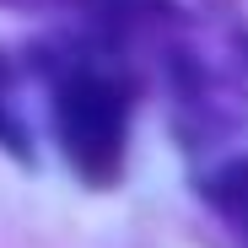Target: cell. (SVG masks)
Returning a JSON list of instances; mask_svg holds the SVG:
<instances>
[{
  "label": "cell",
  "instance_id": "cell-1",
  "mask_svg": "<svg viewBox=\"0 0 248 248\" xmlns=\"http://www.w3.org/2000/svg\"><path fill=\"white\" fill-rule=\"evenodd\" d=\"M124 92L103 76H70L54 92V130L70 168L87 184H108L124 162Z\"/></svg>",
  "mask_w": 248,
  "mask_h": 248
},
{
  "label": "cell",
  "instance_id": "cell-2",
  "mask_svg": "<svg viewBox=\"0 0 248 248\" xmlns=\"http://www.w3.org/2000/svg\"><path fill=\"white\" fill-rule=\"evenodd\" d=\"M211 205L237 227V237L248 243V162H232L211 178Z\"/></svg>",
  "mask_w": 248,
  "mask_h": 248
},
{
  "label": "cell",
  "instance_id": "cell-3",
  "mask_svg": "<svg viewBox=\"0 0 248 248\" xmlns=\"http://www.w3.org/2000/svg\"><path fill=\"white\" fill-rule=\"evenodd\" d=\"M0 92H6V65H0ZM0 140H6V146H16V130L6 124V113H0Z\"/></svg>",
  "mask_w": 248,
  "mask_h": 248
}]
</instances>
